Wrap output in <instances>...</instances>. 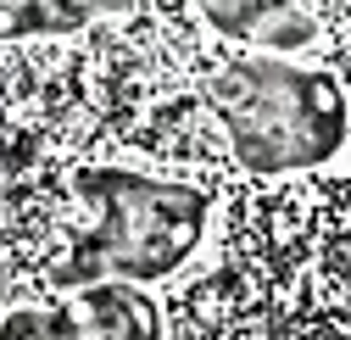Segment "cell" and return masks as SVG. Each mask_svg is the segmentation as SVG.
<instances>
[{
    "label": "cell",
    "instance_id": "cell-1",
    "mask_svg": "<svg viewBox=\"0 0 351 340\" xmlns=\"http://www.w3.org/2000/svg\"><path fill=\"white\" fill-rule=\"evenodd\" d=\"M201 90L229 129V151L251 173L318 167L346 145V95L318 67L285 56H234L212 62Z\"/></svg>",
    "mask_w": 351,
    "mask_h": 340
},
{
    "label": "cell",
    "instance_id": "cell-2",
    "mask_svg": "<svg viewBox=\"0 0 351 340\" xmlns=\"http://www.w3.org/2000/svg\"><path fill=\"white\" fill-rule=\"evenodd\" d=\"M78 195L95 201V229L56 268V290L90 284H156L206 234V195L195 184L151 179L134 167H84Z\"/></svg>",
    "mask_w": 351,
    "mask_h": 340
},
{
    "label": "cell",
    "instance_id": "cell-3",
    "mask_svg": "<svg viewBox=\"0 0 351 340\" xmlns=\"http://www.w3.org/2000/svg\"><path fill=\"white\" fill-rule=\"evenodd\" d=\"M0 340H162V307L134 284H90L56 307H17Z\"/></svg>",
    "mask_w": 351,
    "mask_h": 340
},
{
    "label": "cell",
    "instance_id": "cell-4",
    "mask_svg": "<svg viewBox=\"0 0 351 340\" xmlns=\"http://www.w3.org/2000/svg\"><path fill=\"white\" fill-rule=\"evenodd\" d=\"M201 17L240 39V45H262V51H301L318 39V17L290 0H206Z\"/></svg>",
    "mask_w": 351,
    "mask_h": 340
},
{
    "label": "cell",
    "instance_id": "cell-5",
    "mask_svg": "<svg viewBox=\"0 0 351 340\" xmlns=\"http://www.w3.org/2000/svg\"><path fill=\"white\" fill-rule=\"evenodd\" d=\"M117 6H62V0H0V39H28V34H73Z\"/></svg>",
    "mask_w": 351,
    "mask_h": 340
}]
</instances>
